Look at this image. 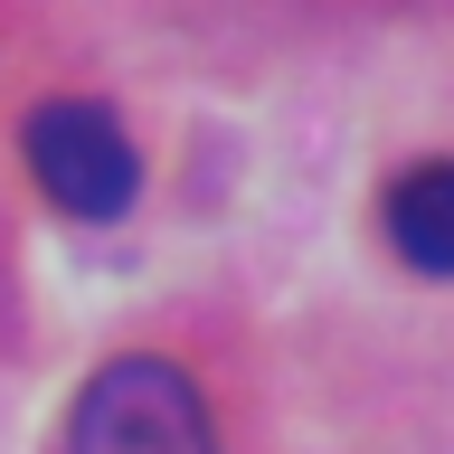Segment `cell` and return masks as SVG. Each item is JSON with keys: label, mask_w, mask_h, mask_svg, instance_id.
Returning a JSON list of instances; mask_svg holds the SVG:
<instances>
[{"label": "cell", "mask_w": 454, "mask_h": 454, "mask_svg": "<svg viewBox=\"0 0 454 454\" xmlns=\"http://www.w3.org/2000/svg\"><path fill=\"white\" fill-rule=\"evenodd\" d=\"M67 454H218L208 445V407L170 360H114L85 379Z\"/></svg>", "instance_id": "obj_1"}, {"label": "cell", "mask_w": 454, "mask_h": 454, "mask_svg": "<svg viewBox=\"0 0 454 454\" xmlns=\"http://www.w3.org/2000/svg\"><path fill=\"white\" fill-rule=\"evenodd\" d=\"M388 247L417 265V275H454V161H417L388 190Z\"/></svg>", "instance_id": "obj_3"}, {"label": "cell", "mask_w": 454, "mask_h": 454, "mask_svg": "<svg viewBox=\"0 0 454 454\" xmlns=\"http://www.w3.org/2000/svg\"><path fill=\"white\" fill-rule=\"evenodd\" d=\"M20 152H28L38 190H48L67 218H123L133 190H142V152L123 142V123H114L105 105H76V95H57V105L28 114Z\"/></svg>", "instance_id": "obj_2"}]
</instances>
